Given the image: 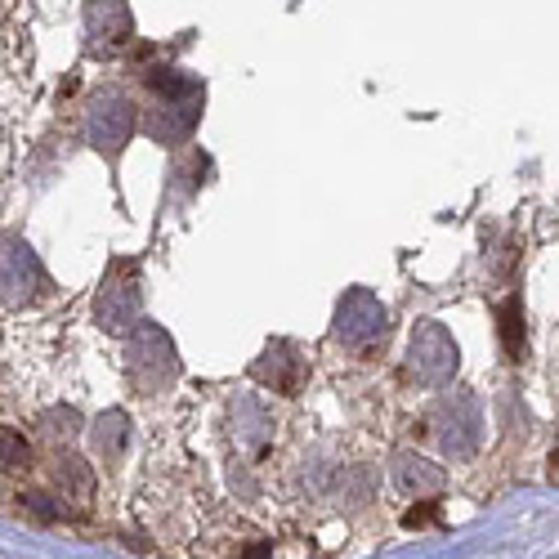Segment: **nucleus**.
Segmentation results:
<instances>
[{
    "instance_id": "423d86ee",
    "label": "nucleus",
    "mask_w": 559,
    "mask_h": 559,
    "mask_svg": "<svg viewBox=\"0 0 559 559\" xmlns=\"http://www.w3.org/2000/svg\"><path fill=\"white\" fill-rule=\"evenodd\" d=\"M85 40L99 59H112L134 45V19L126 0H90L85 5Z\"/></svg>"
},
{
    "instance_id": "f03ea898",
    "label": "nucleus",
    "mask_w": 559,
    "mask_h": 559,
    "mask_svg": "<svg viewBox=\"0 0 559 559\" xmlns=\"http://www.w3.org/2000/svg\"><path fill=\"white\" fill-rule=\"evenodd\" d=\"M126 367H130V381L144 390V394L166 390V385L175 381V371H179L170 336H166L162 328H153V322H144V328L134 332L130 349H126Z\"/></svg>"
},
{
    "instance_id": "4468645a",
    "label": "nucleus",
    "mask_w": 559,
    "mask_h": 559,
    "mask_svg": "<svg viewBox=\"0 0 559 559\" xmlns=\"http://www.w3.org/2000/svg\"><path fill=\"white\" fill-rule=\"evenodd\" d=\"M45 435H50V439H68L72 430H76V412L72 407H63V412H45Z\"/></svg>"
},
{
    "instance_id": "9b49d317",
    "label": "nucleus",
    "mask_w": 559,
    "mask_h": 559,
    "mask_svg": "<svg viewBox=\"0 0 559 559\" xmlns=\"http://www.w3.org/2000/svg\"><path fill=\"white\" fill-rule=\"evenodd\" d=\"M394 475H399V488H403V492H416V497H426V492H439V488H443V471H439V465H430V461H421V456H412V452L399 456Z\"/></svg>"
},
{
    "instance_id": "20e7f679",
    "label": "nucleus",
    "mask_w": 559,
    "mask_h": 559,
    "mask_svg": "<svg viewBox=\"0 0 559 559\" xmlns=\"http://www.w3.org/2000/svg\"><path fill=\"white\" fill-rule=\"evenodd\" d=\"M134 121H139V104L126 95V90H99V95L90 99V112H85L90 144L108 157H117L121 144L134 134Z\"/></svg>"
},
{
    "instance_id": "9d476101",
    "label": "nucleus",
    "mask_w": 559,
    "mask_h": 559,
    "mask_svg": "<svg viewBox=\"0 0 559 559\" xmlns=\"http://www.w3.org/2000/svg\"><path fill=\"white\" fill-rule=\"evenodd\" d=\"M497 336H501V354L510 362H524V354H528V328H524V300L520 296H510L497 309Z\"/></svg>"
},
{
    "instance_id": "0eeeda50",
    "label": "nucleus",
    "mask_w": 559,
    "mask_h": 559,
    "mask_svg": "<svg viewBox=\"0 0 559 559\" xmlns=\"http://www.w3.org/2000/svg\"><path fill=\"white\" fill-rule=\"evenodd\" d=\"M439 443L448 456H471L479 448V430H484V412H479V399L461 394L452 403L439 407Z\"/></svg>"
},
{
    "instance_id": "ddd939ff",
    "label": "nucleus",
    "mask_w": 559,
    "mask_h": 559,
    "mask_svg": "<svg viewBox=\"0 0 559 559\" xmlns=\"http://www.w3.org/2000/svg\"><path fill=\"white\" fill-rule=\"evenodd\" d=\"M27 461H32V448L23 435H14V430L0 435V465H27Z\"/></svg>"
},
{
    "instance_id": "2eb2a0df",
    "label": "nucleus",
    "mask_w": 559,
    "mask_h": 559,
    "mask_svg": "<svg viewBox=\"0 0 559 559\" xmlns=\"http://www.w3.org/2000/svg\"><path fill=\"white\" fill-rule=\"evenodd\" d=\"M435 520H439V501H426V506H416V510H407V515H403L407 528H426Z\"/></svg>"
},
{
    "instance_id": "f257e3e1",
    "label": "nucleus",
    "mask_w": 559,
    "mask_h": 559,
    "mask_svg": "<svg viewBox=\"0 0 559 559\" xmlns=\"http://www.w3.org/2000/svg\"><path fill=\"white\" fill-rule=\"evenodd\" d=\"M144 85H148V104H144L148 134L162 139V144L189 139L202 117V104H206L202 81H193L179 68H144Z\"/></svg>"
},
{
    "instance_id": "6e6552de",
    "label": "nucleus",
    "mask_w": 559,
    "mask_h": 559,
    "mask_svg": "<svg viewBox=\"0 0 559 559\" xmlns=\"http://www.w3.org/2000/svg\"><path fill=\"white\" fill-rule=\"evenodd\" d=\"M95 318L108 332H126L139 318V292H134V269L130 264H112V273L104 277L99 300H95Z\"/></svg>"
},
{
    "instance_id": "7ed1b4c3",
    "label": "nucleus",
    "mask_w": 559,
    "mask_h": 559,
    "mask_svg": "<svg viewBox=\"0 0 559 559\" xmlns=\"http://www.w3.org/2000/svg\"><path fill=\"white\" fill-rule=\"evenodd\" d=\"M390 336V313L371 292H349L336 309V341L354 354H371Z\"/></svg>"
},
{
    "instance_id": "39448f33",
    "label": "nucleus",
    "mask_w": 559,
    "mask_h": 559,
    "mask_svg": "<svg viewBox=\"0 0 559 559\" xmlns=\"http://www.w3.org/2000/svg\"><path fill=\"white\" fill-rule=\"evenodd\" d=\"M407 371L416 377V385H448L456 377V341L439 328V322H421L407 349Z\"/></svg>"
},
{
    "instance_id": "f8f14e48",
    "label": "nucleus",
    "mask_w": 559,
    "mask_h": 559,
    "mask_svg": "<svg viewBox=\"0 0 559 559\" xmlns=\"http://www.w3.org/2000/svg\"><path fill=\"white\" fill-rule=\"evenodd\" d=\"M126 439H130V421H126L121 412H104L99 421H95V443H99V452H104L108 461H117V456H121Z\"/></svg>"
},
{
    "instance_id": "1a4fd4ad",
    "label": "nucleus",
    "mask_w": 559,
    "mask_h": 559,
    "mask_svg": "<svg viewBox=\"0 0 559 559\" xmlns=\"http://www.w3.org/2000/svg\"><path fill=\"white\" fill-rule=\"evenodd\" d=\"M251 371H255V381H264L269 390L296 394V390H300V377H305V362H300V354H296L292 345H269L264 358H260Z\"/></svg>"
},
{
    "instance_id": "dca6fc26",
    "label": "nucleus",
    "mask_w": 559,
    "mask_h": 559,
    "mask_svg": "<svg viewBox=\"0 0 559 559\" xmlns=\"http://www.w3.org/2000/svg\"><path fill=\"white\" fill-rule=\"evenodd\" d=\"M550 465H555V475H559V448H555V452H550Z\"/></svg>"
}]
</instances>
